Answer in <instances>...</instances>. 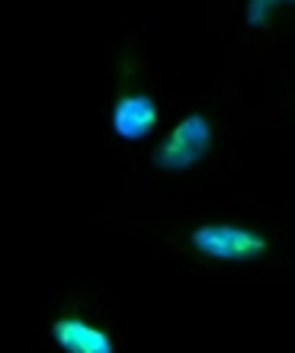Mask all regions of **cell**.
I'll return each mask as SVG.
<instances>
[{
	"label": "cell",
	"instance_id": "1",
	"mask_svg": "<svg viewBox=\"0 0 295 353\" xmlns=\"http://www.w3.org/2000/svg\"><path fill=\"white\" fill-rule=\"evenodd\" d=\"M190 248L205 261L254 263L269 254V238L238 222H205L190 232Z\"/></svg>",
	"mask_w": 295,
	"mask_h": 353
},
{
	"label": "cell",
	"instance_id": "2",
	"mask_svg": "<svg viewBox=\"0 0 295 353\" xmlns=\"http://www.w3.org/2000/svg\"><path fill=\"white\" fill-rule=\"evenodd\" d=\"M212 122L203 112H190L157 141L154 148V164L167 174H183V170L199 168L209 151H212Z\"/></svg>",
	"mask_w": 295,
	"mask_h": 353
},
{
	"label": "cell",
	"instance_id": "3",
	"mask_svg": "<svg viewBox=\"0 0 295 353\" xmlns=\"http://www.w3.org/2000/svg\"><path fill=\"white\" fill-rule=\"evenodd\" d=\"M52 344L61 353H116V341L87 315H61L52 321Z\"/></svg>",
	"mask_w": 295,
	"mask_h": 353
},
{
	"label": "cell",
	"instance_id": "4",
	"mask_svg": "<svg viewBox=\"0 0 295 353\" xmlns=\"http://www.w3.org/2000/svg\"><path fill=\"white\" fill-rule=\"evenodd\" d=\"M157 119H161V110L151 93H122L116 106H112L110 125L112 135L122 141H145L151 132L157 129Z\"/></svg>",
	"mask_w": 295,
	"mask_h": 353
},
{
	"label": "cell",
	"instance_id": "5",
	"mask_svg": "<svg viewBox=\"0 0 295 353\" xmlns=\"http://www.w3.org/2000/svg\"><path fill=\"white\" fill-rule=\"evenodd\" d=\"M289 3H295V0H247V10H244V23L254 29L267 26L269 17L276 13L279 7H289Z\"/></svg>",
	"mask_w": 295,
	"mask_h": 353
}]
</instances>
